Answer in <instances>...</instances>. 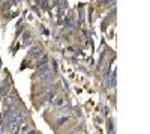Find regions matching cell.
<instances>
[{
    "label": "cell",
    "mask_w": 150,
    "mask_h": 134,
    "mask_svg": "<svg viewBox=\"0 0 150 134\" xmlns=\"http://www.w3.org/2000/svg\"><path fill=\"white\" fill-rule=\"evenodd\" d=\"M69 110H72V105H71V104H63V105L59 108V112H60V113H68Z\"/></svg>",
    "instance_id": "cell-6"
},
{
    "label": "cell",
    "mask_w": 150,
    "mask_h": 134,
    "mask_svg": "<svg viewBox=\"0 0 150 134\" xmlns=\"http://www.w3.org/2000/svg\"><path fill=\"white\" fill-rule=\"evenodd\" d=\"M71 118H72V116H69V115H65V116L59 118V119H57V125H65L66 122H69V120H71Z\"/></svg>",
    "instance_id": "cell-5"
},
{
    "label": "cell",
    "mask_w": 150,
    "mask_h": 134,
    "mask_svg": "<svg viewBox=\"0 0 150 134\" xmlns=\"http://www.w3.org/2000/svg\"><path fill=\"white\" fill-rule=\"evenodd\" d=\"M51 105L54 108H60L62 105H63V96H62V95H56L53 98V101H51Z\"/></svg>",
    "instance_id": "cell-2"
},
{
    "label": "cell",
    "mask_w": 150,
    "mask_h": 134,
    "mask_svg": "<svg viewBox=\"0 0 150 134\" xmlns=\"http://www.w3.org/2000/svg\"><path fill=\"white\" fill-rule=\"evenodd\" d=\"M23 41H24V45H30L32 44V33L30 32H26L24 33V36H23Z\"/></svg>",
    "instance_id": "cell-4"
},
{
    "label": "cell",
    "mask_w": 150,
    "mask_h": 134,
    "mask_svg": "<svg viewBox=\"0 0 150 134\" xmlns=\"http://www.w3.org/2000/svg\"><path fill=\"white\" fill-rule=\"evenodd\" d=\"M42 56H45V50H44V47L41 45H35L30 48V51H29V59H35V60H39Z\"/></svg>",
    "instance_id": "cell-1"
},
{
    "label": "cell",
    "mask_w": 150,
    "mask_h": 134,
    "mask_svg": "<svg viewBox=\"0 0 150 134\" xmlns=\"http://www.w3.org/2000/svg\"><path fill=\"white\" fill-rule=\"evenodd\" d=\"M102 3H104V5H114L116 0H102Z\"/></svg>",
    "instance_id": "cell-7"
},
{
    "label": "cell",
    "mask_w": 150,
    "mask_h": 134,
    "mask_svg": "<svg viewBox=\"0 0 150 134\" xmlns=\"http://www.w3.org/2000/svg\"><path fill=\"white\" fill-rule=\"evenodd\" d=\"M9 92V86H8V80H5L2 83V88H0V96H5Z\"/></svg>",
    "instance_id": "cell-3"
}]
</instances>
